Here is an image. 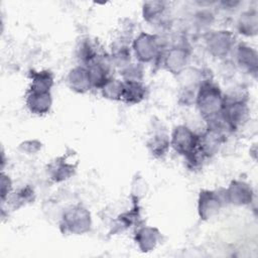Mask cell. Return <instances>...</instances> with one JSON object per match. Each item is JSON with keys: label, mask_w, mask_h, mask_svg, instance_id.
<instances>
[{"label": "cell", "mask_w": 258, "mask_h": 258, "mask_svg": "<svg viewBox=\"0 0 258 258\" xmlns=\"http://www.w3.org/2000/svg\"><path fill=\"white\" fill-rule=\"evenodd\" d=\"M120 76L122 81L125 82H143L144 69L140 62H130L126 67L120 70Z\"/></svg>", "instance_id": "484cf974"}, {"label": "cell", "mask_w": 258, "mask_h": 258, "mask_svg": "<svg viewBox=\"0 0 258 258\" xmlns=\"http://www.w3.org/2000/svg\"><path fill=\"white\" fill-rule=\"evenodd\" d=\"M165 9V3L162 1L145 2L142 6L143 19L150 24H155L156 22L161 20V17L164 15Z\"/></svg>", "instance_id": "603a6c76"}, {"label": "cell", "mask_w": 258, "mask_h": 258, "mask_svg": "<svg viewBox=\"0 0 258 258\" xmlns=\"http://www.w3.org/2000/svg\"><path fill=\"white\" fill-rule=\"evenodd\" d=\"M226 204L235 207H245L250 205L254 199V190L251 184L244 180L234 179L228 187L224 189Z\"/></svg>", "instance_id": "30bf717a"}, {"label": "cell", "mask_w": 258, "mask_h": 258, "mask_svg": "<svg viewBox=\"0 0 258 258\" xmlns=\"http://www.w3.org/2000/svg\"><path fill=\"white\" fill-rule=\"evenodd\" d=\"M67 85L71 91L77 94H86L93 87L89 70L83 64L73 68L67 76Z\"/></svg>", "instance_id": "2e32d148"}, {"label": "cell", "mask_w": 258, "mask_h": 258, "mask_svg": "<svg viewBox=\"0 0 258 258\" xmlns=\"http://www.w3.org/2000/svg\"><path fill=\"white\" fill-rule=\"evenodd\" d=\"M76 54L83 66L88 67L100 57L108 54L104 51L97 40L91 38L82 39L76 49Z\"/></svg>", "instance_id": "e0dca14e"}, {"label": "cell", "mask_w": 258, "mask_h": 258, "mask_svg": "<svg viewBox=\"0 0 258 258\" xmlns=\"http://www.w3.org/2000/svg\"><path fill=\"white\" fill-rule=\"evenodd\" d=\"M163 68L173 76H178L188 67L189 50L183 44H176L161 54Z\"/></svg>", "instance_id": "9c48e42d"}, {"label": "cell", "mask_w": 258, "mask_h": 258, "mask_svg": "<svg viewBox=\"0 0 258 258\" xmlns=\"http://www.w3.org/2000/svg\"><path fill=\"white\" fill-rule=\"evenodd\" d=\"M77 163L68 161L64 155L51 160L46 165V173L49 179L53 182H62L70 179L77 170Z\"/></svg>", "instance_id": "4fadbf2b"}, {"label": "cell", "mask_w": 258, "mask_h": 258, "mask_svg": "<svg viewBox=\"0 0 258 258\" xmlns=\"http://www.w3.org/2000/svg\"><path fill=\"white\" fill-rule=\"evenodd\" d=\"M225 204L224 190L221 192L218 190L202 189L198 197V215L202 221H209L220 213Z\"/></svg>", "instance_id": "8992f818"}, {"label": "cell", "mask_w": 258, "mask_h": 258, "mask_svg": "<svg viewBox=\"0 0 258 258\" xmlns=\"http://www.w3.org/2000/svg\"><path fill=\"white\" fill-rule=\"evenodd\" d=\"M30 86L29 89L33 91L50 92L54 84V76L49 70L30 71L29 72Z\"/></svg>", "instance_id": "7402d4cb"}, {"label": "cell", "mask_w": 258, "mask_h": 258, "mask_svg": "<svg viewBox=\"0 0 258 258\" xmlns=\"http://www.w3.org/2000/svg\"><path fill=\"white\" fill-rule=\"evenodd\" d=\"M235 60L236 64L245 73L254 77L258 72V53L251 45L240 42L235 46Z\"/></svg>", "instance_id": "8fae6325"}, {"label": "cell", "mask_w": 258, "mask_h": 258, "mask_svg": "<svg viewBox=\"0 0 258 258\" xmlns=\"http://www.w3.org/2000/svg\"><path fill=\"white\" fill-rule=\"evenodd\" d=\"M132 53L140 63H148L158 59L162 54V44L156 34L140 32L131 43Z\"/></svg>", "instance_id": "3957f363"}, {"label": "cell", "mask_w": 258, "mask_h": 258, "mask_svg": "<svg viewBox=\"0 0 258 258\" xmlns=\"http://www.w3.org/2000/svg\"><path fill=\"white\" fill-rule=\"evenodd\" d=\"M25 105L32 115H46L49 113L52 106L51 92L33 91L28 89L25 95Z\"/></svg>", "instance_id": "7c38bea8"}, {"label": "cell", "mask_w": 258, "mask_h": 258, "mask_svg": "<svg viewBox=\"0 0 258 258\" xmlns=\"http://www.w3.org/2000/svg\"><path fill=\"white\" fill-rule=\"evenodd\" d=\"M121 101L127 105H137L147 96V88L143 82H125Z\"/></svg>", "instance_id": "ac0fdd59"}, {"label": "cell", "mask_w": 258, "mask_h": 258, "mask_svg": "<svg viewBox=\"0 0 258 258\" xmlns=\"http://www.w3.org/2000/svg\"><path fill=\"white\" fill-rule=\"evenodd\" d=\"M147 149L156 159L163 158L170 148V138L164 132H156L147 140Z\"/></svg>", "instance_id": "ffe728a7"}, {"label": "cell", "mask_w": 258, "mask_h": 258, "mask_svg": "<svg viewBox=\"0 0 258 258\" xmlns=\"http://www.w3.org/2000/svg\"><path fill=\"white\" fill-rule=\"evenodd\" d=\"M161 241L160 231L153 226H139L134 234V242L143 253L153 251Z\"/></svg>", "instance_id": "5bb4252c"}, {"label": "cell", "mask_w": 258, "mask_h": 258, "mask_svg": "<svg viewBox=\"0 0 258 258\" xmlns=\"http://www.w3.org/2000/svg\"><path fill=\"white\" fill-rule=\"evenodd\" d=\"M206 47L212 56L225 58L235 48V36L230 30L213 31L206 39Z\"/></svg>", "instance_id": "ba28073f"}, {"label": "cell", "mask_w": 258, "mask_h": 258, "mask_svg": "<svg viewBox=\"0 0 258 258\" xmlns=\"http://www.w3.org/2000/svg\"><path fill=\"white\" fill-rule=\"evenodd\" d=\"M224 101V93L213 79L204 81L197 90L195 104L206 123L221 116Z\"/></svg>", "instance_id": "6da1fadb"}, {"label": "cell", "mask_w": 258, "mask_h": 258, "mask_svg": "<svg viewBox=\"0 0 258 258\" xmlns=\"http://www.w3.org/2000/svg\"><path fill=\"white\" fill-rule=\"evenodd\" d=\"M91 212L82 205H74L67 208L59 221V229L62 234L84 235L92 229Z\"/></svg>", "instance_id": "7a4b0ae2"}, {"label": "cell", "mask_w": 258, "mask_h": 258, "mask_svg": "<svg viewBox=\"0 0 258 258\" xmlns=\"http://www.w3.org/2000/svg\"><path fill=\"white\" fill-rule=\"evenodd\" d=\"M147 183L142 176L136 175L131 183V198L134 203H137L146 196Z\"/></svg>", "instance_id": "4316f807"}, {"label": "cell", "mask_w": 258, "mask_h": 258, "mask_svg": "<svg viewBox=\"0 0 258 258\" xmlns=\"http://www.w3.org/2000/svg\"><path fill=\"white\" fill-rule=\"evenodd\" d=\"M123 88H124L123 81L112 77L103 85V87L100 89V92L104 99H107L110 101H121Z\"/></svg>", "instance_id": "cb8c5ba5"}, {"label": "cell", "mask_w": 258, "mask_h": 258, "mask_svg": "<svg viewBox=\"0 0 258 258\" xmlns=\"http://www.w3.org/2000/svg\"><path fill=\"white\" fill-rule=\"evenodd\" d=\"M131 54L132 49L130 48L129 43L116 40L112 45L109 56L112 66L121 70L131 62Z\"/></svg>", "instance_id": "44dd1931"}, {"label": "cell", "mask_w": 258, "mask_h": 258, "mask_svg": "<svg viewBox=\"0 0 258 258\" xmlns=\"http://www.w3.org/2000/svg\"><path fill=\"white\" fill-rule=\"evenodd\" d=\"M170 147L179 155L186 156L198 148L199 134L186 125H177L170 135Z\"/></svg>", "instance_id": "52a82bcc"}, {"label": "cell", "mask_w": 258, "mask_h": 258, "mask_svg": "<svg viewBox=\"0 0 258 258\" xmlns=\"http://www.w3.org/2000/svg\"><path fill=\"white\" fill-rule=\"evenodd\" d=\"M112 63L110 60L109 54H106L93 63L89 64L87 68L89 70L92 87L95 89H101L103 85L112 78L111 70Z\"/></svg>", "instance_id": "9a60e30c"}, {"label": "cell", "mask_w": 258, "mask_h": 258, "mask_svg": "<svg viewBox=\"0 0 258 258\" xmlns=\"http://www.w3.org/2000/svg\"><path fill=\"white\" fill-rule=\"evenodd\" d=\"M13 192V185L10 176L3 171L1 172L0 178V195H1V202L5 203V201L9 198V196Z\"/></svg>", "instance_id": "83f0119b"}, {"label": "cell", "mask_w": 258, "mask_h": 258, "mask_svg": "<svg viewBox=\"0 0 258 258\" xmlns=\"http://www.w3.org/2000/svg\"><path fill=\"white\" fill-rule=\"evenodd\" d=\"M225 100V99H224ZM250 117L248 101H224L221 118L230 132L237 131L244 126Z\"/></svg>", "instance_id": "277c9868"}, {"label": "cell", "mask_w": 258, "mask_h": 258, "mask_svg": "<svg viewBox=\"0 0 258 258\" xmlns=\"http://www.w3.org/2000/svg\"><path fill=\"white\" fill-rule=\"evenodd\" d=\"M237 30L240 34L252 37L258 32V13L255 9L242 12L237 20Z\"/></svg>", "instance_id": "d6986e66"}, {"label": "cell", "mask_w": 258, "mask_h": 258, "mask_svg": "<svg viewBox=\"0 0 258 258\" xmlns=\"http://www.w3.org/2000/svg\"><path fill=\"white\" fill-rule=\"evenodd\" d=\"M35 194L34 190L31 186L26 185L20 189H18L15 192H12L9 198L7 199L8 202H10V206L14 209L17 210L31 202L34 201Z\"/></svg>", "instance_id": "d4e9b609"}, {"label": "cell", "mask_w": 258, "mask_h": 258, "mask_svg": "<svg viewBox=\"0 0 258 258\" xmlns=\"http://www.w3.org/2000/svg\"><path fill=\"white\" fill-rule=\"evenodd\" d=\"M227 133L229 132L221 126L207 125L205 131L199 134L198 148L207 159L219 152L226 141Z\"/></svg>", "instance_id": "5b68a950"}, {"label": "cell", "mask_w": 258, "mask_h": 258, "mask_svg": "<svg viewBox=\"0 0 258 258\" xmlns=\"http://www.w3.org/2000/svg\"><path fill=\"white\" fill-rule=\"evenodd\" d=\"M42 148V143L36 139L25 140L19 144V149L26 154H36Z\"/></svg>", "instance_id": "f1b7e54d"}]
</instances>
